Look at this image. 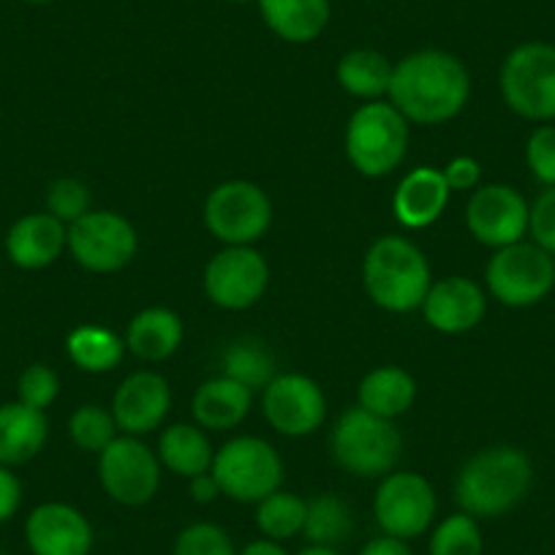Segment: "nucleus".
Here are the masks:
<instances>
[{
	"label": "nucleus",
	"instance_id": "obj_1",
	"mask_svg": "<svg viewBox=\"0 0 555 555\" xmlns=\"http://www.w3.org/2000/svg\"><path fill=\"white\" fill-rule=\"evenodd\" d=\"M389 104L409 122L441 126L466 109L472 74L466 63L447 50H416L395 63Z\"/></svg>",
	"mask_w": 555,
	"mask_h": 555
},
{
	"label": "nucleus",
	"instance_id": "obj_2",
	"mask_svg": "<svg viewBox=\"0 0 555 555\" xmlns=\"http://www.w3.org/2000/svg\"><path fill=\"white\" fill-rule=\"evenodd\" d=\"M533 485V463L520 447H485L468 457L455 477L461 512L477 520H493L515 509Z\"/></svg>",
	"mask_w": 555,
	"mask_h": 555
},
{
	"label": "nucleus",
	"instance_id": "obj_3",
	"mask_svg": "<svg viewBox=\"0 0 555 555\" xmlns=\"http://www.w3.org/2000/svg\"><path fill=\"white\" fill-rule=\"evenodd\" d=\"M428 256L409 237L384 234L367 248L362 261V284L367 297L389 313H409L423 308L430 289Z\"/></svg>",
	"mask_w": 555,
	"mask_h": 555
},
{
	"label": "nucleus",
	"instance_id": "obj_4",
	"mask_svg": "<svg viewBox=\"0 0 555 555\" xmlns=\"http://www.w3.org/2000/svg\"><path fill=\"white\" fill-rule=\"evenodd\" d=\"M409 120L389 101H365L346 122L344 151L362 178H387L409 153Z\"/></svg>",
	"mask_w": 555,
	"mask_h": 555
},
{
	"label": "nucleus",
	"instance_id": "obj_5",
	"mask_svg": "<svg viewBox=\"0 0 555 555\" xmlns=\"http://www.w3.org/2000/svg\"><path fill=\"white\" fill-rule=\"evenodd\" d=\"M330 452H333V461L351 477L378 479L387 477L398 466L403 436L395 420H384L362 405H351L338 416L330 434Z\"/></svg>",
	"mask_w": 555,
	"mask_h": 555
},
{
	"label": "nucleus",
	"instance_id": "obj_6",
	"mask_svg": "<svg viewBox=\"0 0 555 555\" xmlns=\"http://www.w3.org/2000/svg\"><path fill=\"white\" fill-rule=\"evenodd\" d=\"M501 99L531 122L555 120V44L522 41L504 57L499 72Z\"/></svg>",
	"mask_w": 555,
	"mask_h": 555
},
{
	"label": "nucleus",
	"instance_id": "obj_7",
	"mask_svg": "<svg viewBox=\"0 0 555 555\" xmlns=\"http://www.w3.org/2000/svg\"><path fill=\"white\" fill-rule=\"evenodd\" d=\"M210 474L216 477L221 495L240 504H259L281 490L284 461L270 441L259 436H234L216 452Z\"/></svg>",
	"mask_w": 555,
	"mask_h": 555
},
{
	"label": "nucleus",
	"instance_id": "obj_8",
	"mask_svg": "<svg viewBox=\"0 0 555 555\" xmlns=\"http://www.w3.org/2000/svg\"><path fill=\"white\" fill-rule=\"evenodd\" d=\"M488 292L506 308H531L555 286V256L537 243L520 240L493 250L485 267Z\"/></svg>",
	"mask_w": 555,
	"mask_h": 555
},
{
	"label": "nucleus",
	"instance_id": "obj_9",
	"mask_svg": "<svg viewBox=\"0 0 555 555\" xmlns=\"http://www.w3.org/2000/svg\"><path fill=\"white\" fill-rule=\"evenodd\" d=\"M202 218L223 245H254L272 227V202L250 180H227L207 194Z\"/></svg>",
	"mask_w": 555,
	"mask_h": 555
},
{
	"label": "nucleus",
	"instance_id": "obj_10",
	"mask_svg": "<svg viewBox=\"0 0 555 555\" xmlns=\"http://www.w3.org/2000/svg\"><path fill=\"white\" fill-rule=\"evenodd\" d=\"M66 250L88 272H120L139 250V234L126 216L115 210H88L68 223Z\"/></svg>",
	"mask_w": 555,
	"mask_h": 555
},
{
	"label": "nucleus",
	"instance_id": "obj_11",
	"mask_svg": "<svg viewBox=\"0 0 555 555\" xmlns=\"http://www.w3.org/2000/svg\"><path fill=\"white\" fill-rule=\"evenodd\" d=\"M436 490L416 472H389L373 495V517L382 533L395 539L423 537L436 520Z\"/></svg>",
	"mask_w": 555,
	"mask_h": 555
},
{
	"label": "nucleus",
	"instance_id": "obj_12",
	"mask_svg": "<svg viewBox=\"0 0 555 555\" xmlns=\"http://www.w3.org/2000/svg\"><path fill=\"white\" fill-rule=\"evenodd\" d=\"M162 461L139 436H117L99 455V482L115 504L145 506L162 488Z\"/></svg>",
	"mask_w": 555,
	"mask_h": 555
},
{
	"label": "nucleus",
	"instance_id": "obj_13",
	"mask_svg": "<svg viewBox=\"0 0 555 555\" xmlns=\"http://www.w3.org/2000/svg\"><path fill=\"white\" fill-rule=\"evenodd\" d=\"M270 264L254 245H227L205 267L202 286L212 306L223 311H245L264 297Z\"/></svg>",
	"mask_w": 555,
	"mask_h": 555
},
{
	"label": "nucleus",
	"instance_id": "obj_14",
	"mask_svg": "<svg viewBox=\"0 0 555 555\" xmlns=\"http://www.w3.org/2000/svg\"><path fill=\"white\" fill-rule=\"evenodd\" d=\"M261 414L272 430L289 439L313 436L327 416V398L306 373H278L261 389Z\"/></svg>",
	"mask_w": 555,
	"mask_h": 555
},
{
	"label": "nucleus",
	"instance_id": "obj_15",
	"mask_svg": "<svg viewBox=\"0 0 555 555\" xmlns=\"http://www.w3.org/2000/svg\"><path fill=\"white\" fill-rule=\"evenodd\" d=\"M531 205L506 183L477 185L466 202V229L479 245L499 250L526 240Z\"/></svg>",
	"mask_w": 555,
	"mask_h": 555
},
{
	"label": "nucleus",
	"instance_id": "obj_16",
	"mask_svg": "<svg viewBox=\"0 0 555 555\" xmlns=\"http://www.w3.org/2000/svg\"><path fill=\"white\" fill-rule=\"evenodd\" d=\"M172 409L169 382L156 371H137L115 389L112 416L122 436H147L164 425Z\"/></svg>",
	"mask_w": 555,
	"mask_h": 555
},
{
	"label": "nucleus",
	"instance_id": "obj_17",
	"mask_svg": "<svg viewBox=\"0 0 555 555\" xmlns=\"http://www.w3.org/2000/svg\"><path fill=\"white\" fill-rule=\"evenodd\" d=\"M25 542L34 555H90L95 537L77 506L44 501L25 520Z\"/></svg>",
	"mask_w": 555,
	"mask_h": 555
},
{
	"label": "nucleus",
	"instance_id": "obj_18",
	"mask_svg": "<svg viewBox=\"0 0 555 555\" xmlns=\"http://www.w3.org/2000/svg\"><path fill=\"white\" fill-rule=\"evenodd\" d=\"M420 311L436 333L463 335L482 324L488 313V297L472 278L450 275L430 284Z\"/></svg>",
	"mask_w": 555,
	"mask_h": 555
},
{
	"label": "nucleus",
	"instance_id": "obj_19",
	"mask_svg": "<svg viewBox=\"0 0 555 555\" xmlns=\"http://www.w3.org/2000/svg\"><path fill=\"white\" fill-rule=\"evenodd\" d=\"M452 189L436 167H416L405 175L392 194L395 221L403 229H428L444 216Z\"/></svg>",
	"mask_w": 555,
	"mask_h": 555
},
{
	"label": "nucleus",
	"instance_id": "obj_20",
	"mask_svg": "<svg viewBox=\"0 0 555 555\" xmlns=\"http://www.w3.org/2000/svg\"><path fill=\"white\" fill-rule=\"evenodd\" d=\"M68 227L50 212L17 218L7 234V256L20 270H44L66 250Z\"/></svg>",
	"mask_w": 555,
	"mask_h": 555
},
{
	"label": "nucleus",
	"instance_id": "obj_21",
	"mask_svg": "<svg viewBox=\"0 0 555 555\" xmlns=\"http://www.w3.org/2000/svg\"><path fill=\"white\" fill-rule=\"evenodd\" d=\"M267 30L286 44H311L333 17L330 0H256Z\"/></svg>",
	"mask_w": 555,
	"mask_h": 555
},
{
	"label": "nucleus",
	"instance_id": "obj_22",
	"mask_svg": "<svg viewBox=\"0 0 555 555\" xmlns=\"http://www.w3.org/2000/svg\"><path fill=\"white\" fill-rule=\"evenodd\" d=\"M50 423L39 409L12 400L0 405V466H25L44 450Z\"/></svg>",
	"mask_w": 555,
	"mask_h": 555
},
{
	"label": "nucleus",
	"instance_id": "obj_23",
	"mask_svg": "<svg viewBox=\"0 0 555 555\" xmlns=\"http://www.w3.org/2000/svg\"><path fill=\"white\" fill-rule=\"evenodd\" d=\"M254 392L229 376L207 378L191 400V411L202 430H232L248 416Z\"/></svg>",
	"mask_w": 555,
	"mask_h": 555
},
{
	"label": "nucleus",
	"instance_id": "obj_24",
	"mask_svg": "<svg viewBox=\"0 0 555 555\" xmlns=\"http://www.w3.org/2000/svg\"><path fill=\"white\" fill-rule=\"evenodd\" d=\"M185 338L183 319L169 308H145L128 322L126 349L142 362H164L180 349Z\"/></svg>",
	"mask_w": 555,
	"mask_h": 555
},
{
	"label": "nucleus",
	"instance_id": "obj_25",
	"mask_svg": "<svg viewBox=\"0 0 555 555\" xmlns=\"http://www.w3.org/2000/svg\"><path fill=\"white\" fill-rule=\"evenodd\" d=\"M416 382L405 367L382 365L367 373L357 387V405L384 420H398L414 405Z\"/></svg>",
	"mask_w": 555,
	"mask_h": 555
},
{
	"label": "nucleus",
	"instance_id": "obj_26",
	"mask_svg": "<svg viewBox=\"0 0 555 555\" xmlns=\"http://www.w3.org/2000/svg\"><path fill=\"white\" fill-rule=\"evenodd\" d=\"M156 455L164 468H169L178 477L191 479L210 472L216 452H212L210 439L199 425L175 423L162 430Z\"/></svg>",
	"mask_w": 555,
	"mask_h": 555
},
{
	"label": "nucleus",
	"instance_id": "obj_27",
	"mask_svg": "<svg viewBox=\"0 0 555 555\" xmlns=\"http://www.w3.org/2000/svg\"><path fill=\"white\" fill-rule=\"evenodd\" d=\"M395 63L371 47L349 50L335 66V79L349 95L362 101H382L389 93Z\"/></svg>",
	"mask_w": 555,
	"mask_h": 555
},
{
	"label": "nucleus",
	"instance_id": "obj_28",
	"mask_svg": "<svg viewBox=\"0 0 555 555\" xmlns=\"http://www.w3.org/2000/svg\"><path fill=\"white\" fill-rule=\"evenodd\" d=\"M66 354L79 371L112 373L126 357V338L101 324H79L68 333Z\"/></svg>",
	"mask_w": 555,
	"mask_h": 555
},
{
	"label": "nucleus",
	"instance_id": "obj_29",
	"mask_svg": "<svg viewBox=\"0 0 555 555\" xmlns=\"http://www.w3.org/2000/svg\"><path fill=\"white\" fill-rule=\"evenodd\" d=\"M351 531H354V512L340 495L322 493L308 501L306 526H302L308 544L338 547L351 537Z\"/></svg>",
	"mask_w": 555,
	"mask_h": 555
},
{
	"label": "nucleus",
	"instance_id": "obj_30",
	"mask_svg": "<svg viewBox=\"0 0 555 555\" xmlns=\"http://www.w3.org/2000/svg\"><path fill=\"white\" fill-rule=\"evenodd\" d=\"M221 376L234 378L243 387H248L250 392H261L278 376L275 357L261 340L243 338L223 351Z\"/></svg>",
	"mask_w": 555,
	"mask_h": 555
},
{
	"label": "nucleus",
	"instance_id": "obj_31",
	"mask_svg": "<svg viewBox=\"0 0 555 555\" xmlns=\"http://www.w3.org/2000/svg\"><path fill=\"white\" fill-rule=\"evenodd\" d=\"M308 501L300 499L289 490H275L267 499L256 504V528L261 537L275 539V542H286V539L302 533L306 526Z\"/></svg>",
	"mask_w": 555,
	"mask_h": 555
},
{
	"label": "nucleus",
	"instance_id": "obj_32",
	"mask_svg": "<svg viewBox=\"0 0 555 555\" xmlns=\"http://www.w3.org/2000/svg\"><path fill=\"white\" fill-rule=\"evenodd\" d=\"M68 439L82 452H101L117 439V423L112 411L99 403H85L68 416Z\"/></svg>",
	"mask_w": 555,
	"mask_h": 555
},
{
	"label": "nucleus",
	"instance_id": "obj_33",
	"mask_svg": "<svg viewBox=\"0 0 555 555\" xmlns=\"http://www.w3.org/2000/svg\"><path fill=\"white\" fill-rule=\"evenodd\" d=\"M430 555H482L485 539L477 517L468 512H455L444 517L430 533Z\"/></svg>",
	"mask_w": 555,
	"mask_h": 555
},
{
	"label": "nucleus",
	"instance_id": "obj_34",
	"mask_svg": "<svg viewBox=\"0 0 555 555\" xmlns=\"http://www.w3.org/2000/svg\"><path fill=\"white\" fill-rule=\"evenodd\" d=\"M172 555H237L232 537L218 522H191L175 539Z\"/></svg>",
	"mask_w": 555,
	"mask_h": 555
},
{
	"label": "nucleus",
	"instance_id": "obj_35",
	"mask_svg": "<svg viewBox=\"0 0 555 555\" xmlns=\"http://www.w3.org/2000/svg\"><path fill=\"white\" fill-rule=\"evenodd\" d=\"M61 395V376L44 362L28 365L17 378V400L30 409L47 411Z\"/></svg>",
	"mask_w": 555,
	"mask_h": 555
},
{
	"label": "nucleus",
	"instance_id": "obj_36",
	"mask_svg": "<svg viewBox=\"0 0 555 555\" xmlns=\"http://www.w3.org/2000/svg\"><path fill=\"white\" fill-rule=\"evenodd\" d=\"M526 167L544 189L555 185V126L542 122L526 139Z\"/></svg>",
	"mask_w": 555,
	"mask_h": 555
},
{
	"label": "nucleus",
	"instance_id": "obj_37",
	"mask_svg": "<svg viewBox=\"0 0 555 555\" xmlns=\"http://www.w3.org/2000/svg\"><path fill=\"white\" fill-rule=\"evenodd\" d=\"M90 210V194L88 185L77 178H61L50 185L47 191V212L55 216L57 221L74 223Z\"/></svg>",
	"mask_w": 555,
	"mask_h": 555
},
{
	"label": "nucleus",
	"instance_id": "obj_38",
	"mask_svg": "<svg viewBox=\"0 0 555 555\" xmlns=\"http://www.w3.org/2000/svg\"><path fill=\"white\" fill-rule=\"evenodd\" d=\"M528 234L531 243L555 256V185L544 189L528 210Z\"/></svg>",
	"mask_w": 555,
	"mask_h": 555
},
{
	"label": "nucleus",
	"instance_id": "obj_39",
	"mask_svg": "<svg viewBox=\"0 0 555 555\" xmlns=\"http://www.w3.org/2000/svg\"><path fill=\"white\" fill-rule=\"evenodd\" d=\"M444 180L452 191H474L482 180V167H479L477 158L472 156H457L447 164L444 169Z\"/></svg>",
	"mask_w": 555,
	"mask_h": 555
},
{
	"label": "nucleus",
	"instance_id": "obj_40",
	"mask_svg": "<svg viewBox=\"0 0 555 555\" xmlns=\"http://www.w3.org/2000/svg\"><path fill=\"white\" fill-rule=\"evenodd\" d=\"M23 504V482L9 466H0V526L12 520Z\"/></svg>",
	"mask_w": 555,
	"mask_h": 555
},
{
	"label": "nucleus",
	"instance_id": "obj_41",
	"mask_svg": "<svg viewBox=\"0 0 555 555\" xmlns=\"http://www.w3.org/2000/svg\"><path fill=\"white\" fill-rule=\"evenodd\" d=\"M357 555H414V553H411L409 542L382 533V537H373L371 542H365V547H362Z\"/></svg>",
	"mask_w": 555,
	"mask_h": 555
},
{
	"label": "nucleus",
	"instance_id": "obj_42",
	"mask_svg": "<svg viewBox=\"0 0 555 555\" xmlns=\"http://www.w3.org/2000/svg\"><path fill=\"white\" fill-rule=\"evenodd\" d=\"M189 495L196 504H212L216 499H221V488H218L216 477L210 472L199 474V477L189 479Z\"/></svg>",
	"mask_w": 555,
	"mask_h": 555
},
{
	"label": "nucleus",
	"instance_id": "obj_43",
	"mask_svg": "<svg viewBox=\"0 0 555 555\" xmlns=\"http://www.w3.org/2000/svg\"><path fill=\"white\" fill-rule=\"evenodd\" d=\"M237 555H292V553L284 547V544L275 542V539L261 537V539H250L243 550H237Z\"/></svg>",
	"mask_w": 555,
	"mask_h": 555
},
{
	"label": "nucleus",
	"instance_id": "obj_44",
	"mask_svg": "<svg viewBox=\"0 0 555 555\" xmlns=\"http://www.w3.org/2000/svg\"><path fill=\"white\" fill-rule=\"evenodd\" d=\"M295 555H344L338 547H324V544H308V547H302L300 553Z\"/></svg>",
	"mask_w": 555,
	"mask_h": 555
},
{
	"label": "nucleus",
	"instance_id": "obj_45",
	"mask_svg": "<svg viewBox=\"0 0 555 555\" xmlns=\"http://www.w3.org/2000/svg\"><path fill=\"white\" fill-rule=\"evenodd\" d=\"M23 3H30V7H50L55 0H23Z\"/></svg>",
	"mask_w": 555,
	"mask_h": 555
},
{
	"label": "nucleus",
	"instance_id": "obj_46",
	"mask_svg": "<svg viewBox=\"0 0 555 555\" xmlns=\"http://www.w3.org/2000/svg\"><path fill=\"white\" fill-rule=\"evenodd\" d=\"M227 3H234V7H245V3H256V0H227Z\"/></svg>",
	"mask_w": 555,
	"mask_h": 555
}]
</instances>
